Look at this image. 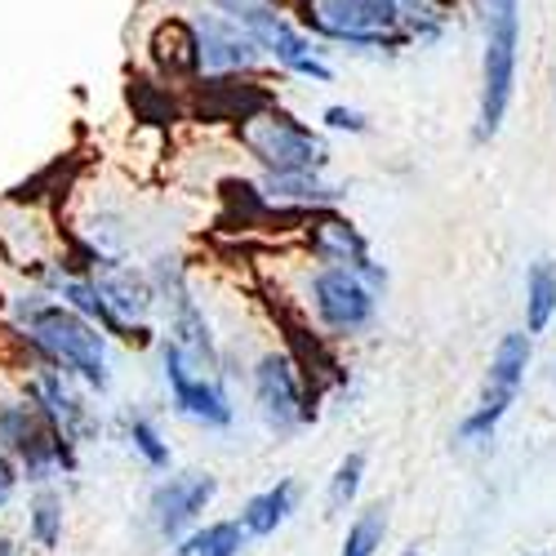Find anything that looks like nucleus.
Instances as JSON below:
<instances>
[{
    "instance_id": "nucleus-1",
    "label": "nucleus",
    "mask_w": 556,
    "mask_h": 556,
    "mask_svg": "<svg viewBox=\"0 0 556 556\" xmlns=\"http://www.w3.org/2000/svg\"><path fill=\"white\" fill-rule=\"evenodd\" d=\"M0 326H5L18 361H40L72 375L80 388H89L99 401L116 388V343L89 326L80 312L59 303L40 286H18L0 299Z\"/></svg>"
},
{
    "instance_id": "nucleus-2",
    "label": "nucleus",
    "mask_w": 556,
    "mask_h": 556,
    "mask_svg": "<svg viewBox=\"0 0 556 556\" xmlns=\"http://www.w3.org/2000/svg\"><path fill=\"white\" fill-rule=\"evenodd\" d=\"M521 67V0H481V89H477V143H494L517 99Z\"/></svg>"
},
{
    "instance_id": "nucleus-3",
    "label": "nucleus",
    "mask_w": 556,
    "mask_h": 556,
    "mask_svg": "<svg viewBox=\"0 0 556 556\" xmlns=\"http://www.w3.org/2000/svg\"><path fill=\"white\" fill-rule=\"evenodd\" d=\"M0 450L14 458L23 485H67L80 477L85 454L63 445L50 424L40 419V409L14 388V375L0 379Z\"/></svg>"
},
{
    "instance_id": "nucleus-4",
    "label": "nucleus",
    "mask_w": 556,
    "mask_h": 556,
    "mask_svg": "<svg viewBox=\"0 0 556 556\" xmlns=\"http://www.w3.org/2000/svg\"><path fill=\"white\" fill-rule=\"evenodd\" d=\"M312 40H330L343 50L365 54H401L414 50L396 0H294L290 14Z\"/></svg>"
},
{
    "instance_id": "nucleus-5",
    "label": "nucleus",
    "mask_w": 556,
    "mask_h": 556,
    "mask_svg": "<svg viewBox=\"0 0 556 556\" xmlns=\"http://www.w3.org/2000/svg\"><path fill=\"white\" fill-rule=\"evenodd\" d=\"M530 365H534V334L507 330L498 339L490 365H485V379H481V392H477L472 409L463 414L458 428H454L458 450H485L498 437L503 419L513 414V405H517V396L530 379Z\"/></svg>"
},
{
    "instance_id": "nucleus-6",
    "label": "nucleus",
    "mask_w": 556,
    "mask_h": 556,
    "mask_svg": "<svg viewBox=\"0 0 556 556\" xmlns=\"http://www.w3.org/2000/svg\"><path fill=\"white\" fill-rule=\"evenodd\" d=\"M237 143L254 156L263 174H316L330 169V143L326 134L307 121L290 116L286 108L258 103L245 116H237Z\"/></svg>"
},
{
    "instance_id": "nucleus-7",
    "label": "nucleus",
    "mask_w": 556,
    "mask_h": 556,
    "mask_svg": "<svg viewBox=\"0 0 556 556\" xmlns=\"http://www.w3.org/2000/svg\"><path fill=\"white\" fill-rule=\"evenodd\" d=\"M14 388L40 409V419L50 424V432L72 445V450H89L103 432H108V419L99 414V396L80 388L72 375L54 365H40V361H14Z\"/></svg>"
},
{
    "instance_id": "nucleus-8",
    "label": "nucleus",
    "mask_w": 556,
    "mask_h": 556,
    "mask_svg": "<svg viewBox=\"0 0 556 556\" xmlns=\"http://www.w3.org/2000/svg\"><path fill=\"white\" fill-rule=\"evenodd\" d=\"M156 361H161V383L174 419L192 424L201 432H227L237 424V401H231V375L227 369H205L192 356H182L169 339H156Z\"/></svg>"
},
{
    "instance_id": "nucleus-9",
    "label": "nucleus",
    "mask_w": 556,
    "mask_h": 556,
    "mask_svg": "<svg viewBox=\"0 0 556 556\" xmlns=\"http://www.w3.org/2000/svg\"><path fill=\"white\" fill-rule=\"evenodd\" d=\"M250 396H254L258 424L276 441L299 437L316 419V396H312V383H307V369L286 348H267V352L254 356V365H250Z\"/></svg>"
},
{
    "instance_id": "nucleus-10",
    "label": "nucleus",
    "mask_w": 556,
    "mask_h": 556,
    "mask_svg": "<svg viewBox=\"0 0 556 556\" xmlns=\"http://www.w3.org/2000/svg\"><path fill=\"white\" fill-rule=\"evenodd\" d=\"M379 299H383V290H375L365 276H356L348 267H330V263H316L303 281V303L326 339L365 334L379 320Z\"/></svg>"
},
{
    "instance_id": "nucleus-11",
    "label": "nucleus",
    "mask_w": 556,
    "mask_h": 556,
    "mask_svg": "<svg viewBox=\"0 0 556 556\" xmlns=\"http://www.w3.org/2000/svg\"><path fill=\"white\" fill-rule=\"evenodd\" d=\"M182 23H188V40H192V76L201 80H241L267 63L254 36L214 10H197Z\"/></svg>"
},
{
    "instance_id": "nucleus-12",
    "label": "nucleus",
    "mask_w": 556,
    "mask_h": 556,
    "mask_svg": "<svg viewBox=\"0 0 556 556\" xmlns=\"http://www.w3.org/2000/svg\"><path fill=\"white\" fill-rule=\"evenodd\" d=\"M218 477L210 468H182V472H161V481L148 490V530L169 547L174 539H182L197 521H205V513L218 498Z\"/></svg>"
},
{
    "instance_id": "nucleus-13",
    "label": "nucleus",
    "mask_w": 556,
    "mask_h": 556,
    "mask_svg": "<svg viewBox=\"0 0 556 556\" xmlns=\"http://www.w3.org/2000/svg\"><path fill=\"white\" fill-rule=\"evenodd\" d=\"M303 245H307V254H312L316 263L348 267V271L365 276V281L375 286V290L388 294V267L375 258V250H369V241H365V231H361L339 205L303 214Z\"/></svg>"
},
{
    "instance_id": "nucleus-14",
    "label": "nucleus",
    "mask_w": 556,
    "mask_h": 556,
    "mask_svg": "<svg viewBox=\"0 0 556 556\" xmlns=\"http://www.w3.org/2000/svg\"><path fill=\"white\" fill-rule=\"evenodd\" d=\"M254 45L263 50L267 63H276V72L286 76H299V80H312V85H330L334 80V67L326 59V50H320V40H312L294 18L290 10H271V14H258L250 27Z\"/></svg>"
},
{
    "instance_id": "nucleus-15",
    "label": "nucleus",
    "mask_w": 556,
    "mask_h": 556,
    "mask_svg": "<svg viewBox=\"0 0 556 556\" xmlns=\"http://www.w3.org/2000/svg\"><path fill=\"white\" fill-rule=\"evenodd\" d=\"M258 205L276 210V214H312V210H330L339 205L348 192L339 188V182L326 178V169H316V174H263L254 188Z\"/></svg>"
},
{
    "instance_id": "nucleus-16",
    "label": "nucleus",
    "mask_w": 556,
    "mask_h": 556,
    "mask_svg": "<svg viewBox=\"0 0 556 556\" xmlns=\"http://www.w3.org/2000/svg\"><path fill=\"white\" fill-rule=\"evenodd\" d=\"M112 428H116V441L129 450V458L138 463V468H148L152 477L174 468V445H169V437H165V428H161V419L152 409L125 405L112 419Z\"/></svg>"
},
{
    "instance_id": "nucleus-17",
    "label": "nucleus",
    "mask_w": 556,
    "mask_h": 556,
    "mask_svg": "<svg viewBox=\"0 0 556 556\" xmlns=\"http://www.w3.org/2000/svg\"><path fill=\"white\" fill-rule=\"evenodd\" d=\"M23 543L40 556H59L67 543V494L63 485H31L23 507Z\"/></svg>"
},
{
    "instance_id": "nucleus-18",
    "label": "nucleus",
    "mask_w": 556,
    "mask_h": 556,
    "mask_svg": "<svg viewBox=\"0 0 556 556\" xmlns=\"http://www.w3.org/2000/svg\"><path fill=\"white\" fill-rule=\"evenodd\" d=\"M294 513H299V481L294 477H281V481L263 485L258 494H250L237 507V526L245 530V539H271Z\"/></svg>"
},
{
    "instance_id": "nucleus-19",
    "label": "nucleus",
    "mask_w": 556,
    "mask_h": 556,
    "mask_svg": "<svg viewBox=\"0 0 556 556\" xmlns=\"http://www.w3.org/2000/svg\"><path fill=\"white\" fill-rule=\"evenodd\" d=\"M245 530L237 517H218V521H197L182 539L169 543V556H241L245 552Z\"/></svg>"
},
{
    "instance_id": "nucleus-20",
    "label": "nucleus",
    "mask_w": 556,
    "mask_h": 556,
    "mask_svg": "<svg viewBox=\"0 0 556 556\" xmlns=\"http://www.w3.org/2000/svg\"><path fill=\"white\" fill-rule=\"evenodd\" d=\"M556 320V263L534 258L526 271V334H547Z\"/></svg>"
},
{
    "instance_id": "nucleus-21",
    "label": "nucleus",
    "mask_w": 556,
    "mask_h": 556,
    "mask_svg": "<svg viewBox=\"0 0 556 556\" xmlns=\"http://www.w3.org/2000/svg\"><path fill=\"white\" fill-rule=\"evenodd\" d=\"M388 530H392V507L379 498V503H365L361 513L348 521V534L339 543V556H379L383 543H388Z\"/></svg>"
},
{
    "instance_id": "nucleus-22",
    "label": "nucleus",
    "mask_w": 556,
    "mask_h": 556,
    "mask_svg": "<svg viewBox=\"0 0 556 556\" xmlns=\"http://www.w3.org/2000/svg\"><path fill=\"white\" fill-rule=\"evenodd\" d=\"M361 485H365V454L352 450L334 463V477L326 481V513L330 517L348 513V507L356 503V494H361Z\"/></svg>"
},
{
    "instance_id": "nucleus-23",
    "label": "nucleus",
    "mask_w": 556,
    "mask_h": 556,
    "mask_svg": "<svg viewBox=\"0 0 556 556\" xmlns=\"http://www.w3.org/2000/svg\"><path fill=\"white\" fill-rule=\"evenodd\" d=\"M201 5H205V10H214V14H223V18H231V23L250 27L258 14L281 10V0H201Z\"/></svg>"
},
{
    "instance_id": "nucleus-24",
    "label": "nucleus",
    "mask_w": 556,
    "mask_h": 556,
    "mask_svg": "<svg viewBox=\"0 0 556 556\" xmlns=\"http://www.w3.org/2000/svg\"><path fill=\"white\" fill-rule=\"evenodd\" d=\"M320 125L334 129V134H352V138L369 134V116L361 108H348V103H330L326 112H320Z\"/></svg>"
},
{
    "instance_id": "nucleus-25",
    "label": "nucleus",
    "mask_w": 556,
    "mask_h": 556,
    "mask_svg": "<svg viewBox=\"0 0 556 556\" xmlns=\"http://www.w3.org/2000/svg\"><path fill=\"white\" fill-rule=\"evenodd\" d=\"M18 494H23V477L14 468V458L0 450V513H10V507L18 503Z\"/></svg>"
},
{
    "instance_id": "nucleus-26",
    "label": "nucleus",
    "mask_w": 556,
    "mask_h": 556,
    "mask_svg": "<svg viewBox=\"0 0 556 556\" xmlns=\"http://www.w3.org/2000/svg\"><path fill=\"white\" fill-rule=\"evenodd\" d=\"M0 556H27V543H23V534L0 530Z\"/></svg>"
},
{
    "instance_id": "nucleus-27",
    "label": "nucleus",
    "mask_w": 556,
    "mask_h": 556,
    "mask_svg": "<svg viewBox=\"0 0 556 556\" xmlns=\"http://www.w3.org/2000/svg\"><path fill=\"white\" fill-rule=\"evenodd\" d=\"M396 556H424V552H419V543H409V547H401Z\"/></svg>"
},
{
    "instance_id": "nucleus-28",
    "label": "nucleus",
    "mask_w": 556,
    "mask_h": 556,
    "mask_svg": "<svg viewBox=\"0 0 556 556\" xmlns=\"http://www.w3.org/2000/svg\"><path fill=\"white\" fill-rule=\"evenodd\" d=\"M59 556H85V552H59Z\"/></svg>"
},
{
    "instance_id": "nucleus-29",
    "label": "nucleus",
    "mask_w": 556,
    "mask_h": 556,
    "mask_svg": "<svg viewBox=\"0 0 556 556\" xmlns=\"http://www.w3.org/2000/svg\"><path fill=\"white\" fill-rule=\"evenodd\" d=\"M526 556H547V552H526Z\"/></svg>"
},
{
    "instance_id": "nucleus-30",
    "label": "nucleus",
    "mask_w": 556,
    "mask_h": 556,
    "mask_svg": "<svg viewBox=\"0 0 556 556\" xmlns=\"http://www.w3.org/2000/svg\"><path fill=\"white\" fill-rule=\"evenodd\" d=\"M552 383H556V375H552Z\"/></svg>"
}]
</instances>
